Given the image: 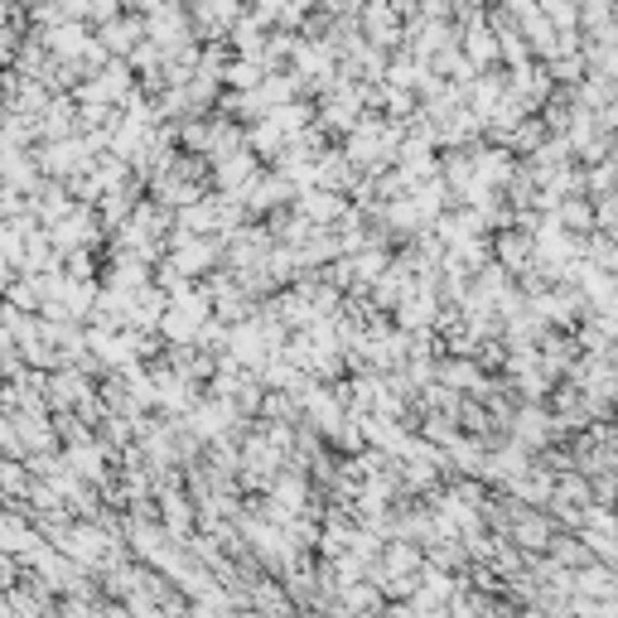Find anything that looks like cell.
Here are the masks:
<instances>
[{"label":"cell","instance_id":"6da1fadb","mask_svg":"<svg viewBox=\"0 0 618 618\" xmlns=\"http://www.w3.org/2000/svg\"><path fill=\"white\" fill-rule=\"evenodd\" d=\"M566 223H590V209H584V203H570V209H566Z\"/></svg>","mask_w":618,"mask_h":618},{"label":"cell","instance_id":"7a4b0ae2","mask_svg":"<svg viewBox=\"0 0 618 618\" xmlns=\"http://www.w3.org/2000/svg\"><path fill=\"white\" fill-rule=\"evenodd\" d=\"M551 10H556V20H560V25H575V20H580L570 5H560V0H556V5H551Z\"/></svg>","mask_w":618,"mask_h":618}]
</instances>
